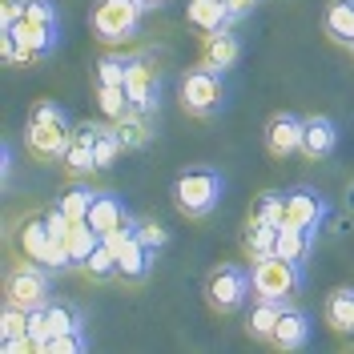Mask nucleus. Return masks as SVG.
Returning <instances> with one entry per match:
<instances>
[{
    "instance_id": "obj_40",
    "label": "nucleus",
    "mask_w": 354,
    "mask_h": 354,
    "mask_svg": "<svg viewBox=\"0 0 354 354\" xmlns=\"http://www.w3.org/2000/svg\"><path fill=\"white\" fill-rule=\"evenodd\" d=\"M351 57H354V41H351Z\"/></svg>"
},
{
    "instance_id": "obj_31",
    "label": "nucleus",
    "mask_w": 354,
    "mask_h": 354,
    "mask_svg": "<svg viewBox=\"0 0 354 354\" xmlns=\"http://www.w3.org/2000/svg\"><path fill=\"white\" fill-rule=\"evenodd\" d=\"M93 198H97V189H88V185H73V189H65L61 194V209H65L73 221H85L88 218V209H93Z\"/></svg>"
},
{
    "instance_id": "obj_13",
    "label": "nucleus",
    "mask_w": 354,
    "mask_h": 354,
    "mask_svg": "<svg viewBox=\"0 0 354 354\" xmlns=\"http://www.w3.org/2000/svg\"><path fill=\"white\" fill-rule=\"evenodd\" d=\"M338 149V121L326 113H310L306 133H302V157L306 161H326Z\"/></svg>"
},
{
    "instance_id": "obj_10",
    "label": "nucleus",
    "mask_w": 354,
    "mask_h": 354,
    "mask_svg": "<svg viewBox=\"0 0 354 354\" xmlns=\"http://www.w3.org/2000/svg\"><path fill=\"white\" fill-rule=\"evenodd\" d=\"M326 218H330L326 194H318L314 185H294V189H286V221H298L306 230H322Z\"/></svg>"
},
{
    "instance_id": "obj_26",
    "label": "nucleus",
    "mask_w": 354,
    "mask_h": 354,
    "mask_svg": "<svg viewBox=\"0 0 354 354\" xmlns=\"http://www.w3.org/2000/svg\"><path fill=\"white\" fill-rule=\"evenodd\" d=\"M53 230H48V221L44 218H32V221H24V230H21V250H24V258H37V262H44V254L53 250Z\"/></svg>"
},
{
    "instance_id": "obj_14",
    "label": "nucleus",
    "mask_w": 354,
    "mask_h": 354,
    "mask_svg": "<svg viewBox=\"0 0 354 354\" xmlns=\"http://www.w3.org/2000/svg\"><path fill=\"white\" fill-rule=\"evenodd\" d=\"M238 61H242V37H238L234 28H221V32H214V37H205V48H201L198 65L214 68V73L225 77Z\"/></svg>"
},
{
    "instance_id": "obj_17",
    "label": "nucleus",
    "mask_w": 354,
    "mask_h": 354,
    "mask_svg": "<svg viewBox=\"0 0 354 354\" xmlns=\"http://www.w3.org/2000/svg\"><path fill=\"white\" fill-rule=\"evenodd\" d=\"M129 205L121 201V194H113V189H97V198H93V209H88V225L105 238L113 230H121L125 221H129Z\"/></svg>"
},
{
    "instance_id": "obj_5",
    "label": "nucleus",
    "mask_w": 354,
    "mask_h": 354,
    "mask_svg": "<svg viewBox=\"0 0 354 354\" xmlns=\"http://www.w3.org/2000/svg\"><path fill=\"white\" fill-rule=\"evenodd\" d=\"M254 298V270L242 262H221L205 278V302L214 314H238Z\"/></svg>"
},
{
    "instance_id": "obj_12",
    "label": "nucleus",
    "mask_w": 354,
    "mask_h": 354,
    "mask_svg": "<svg viewBox=\"0 0 354 354\" xmlns=\"http://www.w3.org/2000/svg\"><path fill=\"white\" fill-rule=\"evenodd\" d=\"M310 338H314V318H310V310L286 302L282 318H278V330L270 338V346H274V351H306Z\"/></svg>"
},
{
    "instance_id": "obj_3",
    "label": "nucleus",
    "mask_w": 354,
    "mask_h": 354,
    "mask_svg": "<svg viewBox=\"0 0 354 354\" xmlns=\"http://www.w3.org/2000/svg\"><path fill=\"white\" fill-rule=\"evenodd\" d=\"M225 198V177L209 165H194V169H181L174 177V205L181 218L201 221L209 218Z\"/></svg>"
},
{
    "instance_id": "obj_36",
    "label": "nucleus",
    "mask_w": 354,
    "mask_h": 354,
    "mask_svg": "<svg viewBox=\"0 0 354 354\" xmlns=\"http://www.w3.org/2000/svg\"><path fill=\"white\" fill-rule=\"evenodd\" d=\"M24 17V0H4L0 4V28H12Z\"/></svg>"
},
{
    "instance_id": "obj_24",
    "label": "nucleus",
    "mask_w": 354,
    "mask_h": 354,
    "mask_svg": "<svg viewBox=\"0 0 354 354\" xmlns=\"http://www.w3.org/2000/svg\"><path fill=\"white\" fill-rule=\"evenodd\" d=\"M113 125H117V133H121V145H125V149H141V145L153 141V113L129 109L125 117H117Z\"/></svg>"
},
{
    "instance_id": "obj_19",
    "label": "nucleus",
    "mask_w": 354,
    "mask_h": 354,
    "mask_svg": "<svg viewBox=\"0 0 354 354\" xmlns=\"http://www.w3.org/2000/svg\"><path fill=\"white\" fill-rule=\"evenodd\" d=\"M282 310H286L282 298H258V294H254V306L245 310V334H250L254 342H270L274 330H278Z\"/></svg>"
},
{
    "instance_id": "obj_6",
    "label": "nucleus",
    "mask_w": 354,
    "mask_h": 354,
    "mask_svg": "<svg viewBox=\"0 0 354 354\" xmlns=\"http://www.w3.org/2000/svg\"><path fill=\"white\" fill-rule=\"evenodd\" d=\"M53 274L57 270H48L37 258L21 262L17 270H8V278H4V302H17L24 310H37L44 302H53Z\"/></svg>"
},
{
    "instance_id": "obj_21",
    "label": "nucleus",
    "mask_w": 354,
    "mask_h": 354,
    "mask_svg": "<svg viewBox=\"0 0 354 354\" xmlns=\"http://www.w3.org/2000/svg\"><path fill=\"white\" fill-rule=\"evenodd\" d=\"M322 322L334 334H354V286H338L322 302Z\"/></svg>"
},
{
    "instance_id": "obj_22",
    "label": "nucleus",
    "mask_w": 354,
    "mask_h": 354,
    "mask_svg": "<svg viewBox=\"0 0 354 354\" xmlns=\"http://www.w3.org/2000/svg\"><path fill=\"white\" fill-rule=\"evenodd\" d=\"M322 32H326L334 44L351 48V41H354V0H330V4H326V12H322Z\"/></svg>"
},
{
    "instance_id": "obj_33",
    "label": "nucleus",
    "mask_w": 354,
    "mask_h": 354,
    "mask_svg": "<svg viewBox=\"0 0 354 354\" xmlns=\"http://www.w3.org/2000/svg\"><path fill=\"white\" fill-rule=\"evenodd\" d=\"M44 354H81L88 351V334L85 330H68V334H57V338H48L41 346Z\"/></svg>"
},
{
    "instance_id": "obj_18",
    "label": "nucleus",
    "mask_w": 354,
    "mask_h": 354,
    "mask_svg": "<svg viewBox=\"0 0 354 354\" xmlns=\"http://www.w3.org/2000/svg\"><path fill=\"white\" fill-rule=\"evenodd\" d=\"M117 262H121V274H117V278H125L129 286H137V282H145V278L153 274L157 254H153V250H149L145 242H141L137 234H133L129 242L117 250Z\"/></svg>"
},
{
    "instance_id": "obj_20",
    "label": "nucleus",
    "mask_w": 354,
    "mask_h": 354,
    "mask_svg": "<svg viewBox=\"0 0 354 354\" xmlns=\"http://www.w3.org/2000/svg\"><path fill=\"white\" fill-rule=\"evenodd\" d=\"M314 245H318V230H306V225H298V221H282V225H278V250H274V254L306 266L310 254H314Z\"/></svg>"
},
{
    "instance_id": "obj_7",
    "label": "nucleus",
    "mask_w": 354,
    "mask_h": 354,
    "mask_svg": "<svg viewBox=\"0 0 354 354\" xmlns=\"http://www.w3.org/2000/svg\"><path fill=\"white\" fill-rule=\"evenodd\" d=\"M302 286H306L302 262H290L282 254H270L262 262H254V294L258 298H282V302H290L294 294H302Z\"/></svg>"
},
{
    "instance_id": "obj_38",
    "label": "nucleus",
    "mask_w": 354,
    "mask_h": 354,
    "mask_svg": "<svg viewBox=\"0 0 354 354\" xmlns=\"http://www.w3.org/2000/svg\"><path fill=\"white\" fill-rule=\"evenodd\" d=\"M141 4H145V12H157V8H165L169 0H141Z\"/></svg>"
},
{
    "instance_id": "obj_39",
    "label": "nucleus",
    "mask_w": 354,
    "mask_h": 354,
    "mask_svg": "<svg viewBox=\"0 0 354 354\" xmlns=\"http://www.w3.org/2000/svg\"><path fill=\"white\" fill-rule=\"evenodd\" d=\"M346 205H351V214H354V181L346 185Z\"/></svg>"
},
{
    "instance_id": "obj_8",
    "label": "nucleus",
    "mask_w": 354,
    "mask_h": 354,
    "mask_svg": "<svg viewBox=\"0 0 354 354\" xmlns=\"http://www.w3.org/2000/svg\"><path fill=\"white\" fill-rule=\"evenodd\" d=\"M221 105H225V85H221V73L214 68H189L185 77H181V109L189 113V117H218Z\"/></svg>"
},
{
    "instance_id": "obj_1",
    "label": "nucleus",
    "mask_w": 354,
    "mask_h": 354,
    "mask_svg": "<svg viewBox=\"0 0 354 354\" xmlns=\"http://www.w3.org/2000/svg\"><path fill=\"white\" fill-rule=\"evenodd\" d=\"M73 121L68 113L57 105V101H37V109L28 113V129H24V141H28V153L37 161H61L73 145Z\"/></svg>"
},
{
    "instance_id": "obj_35",
    "label": "nucleus",
    "mask_w": 354,
    "mask_h": 354,
    "mask_svg": "<svg viewBox=\"0 0 354 354\" xmlns=\"http://www.w3.org/2000/svg\"><path fill=\"white\" fill-rule=\"evenodd\" d=\"M137 238L157 254V250H165V245H169V230H165L161 221H137Z\"/></svg>"
},
{
    "instance_id": "obj_23",
    "label": "nucleus",
    "mask_w": 354,
    "mask_h": 354,
    "mask_svg": "<svg viewBox=\"0 0 354 354\" xmlns=\"http://www.w3.org/2000/svg\"><path fill=\"white\" fill-rule=\"evenodd\" d=\"M242 250L250 262H262L278 250V225H270L262 218H250L245 221V234H242Z\"/></svg>"
},
{
    "instance_id": "obj_30",
    "label": "nucleus",
    "mask_w": 354,
    "mask_h": 354,
    "mask_svg": "<svg viewBox=\"0 0 354 354\" xmlns=\"http://www.w3.org/2000/svg\"><path fill=\"white\" fill-rule=\"evenodd\" d=\"M125 145H121V133H117V125H101V133H97V141H93V153H97V169H113V161H117V153H121Z\"/></svg>"
},
{
    "instance_id": "obj_16",
    "label": "nucleus",
    "mask_w": 354,
    "mask_h": 354,
    "mask_svg": "<svg viewBox=\"0 0 354 354\" xmlns=\"http://www.w3.org/2000/svg\"><path fill=\"white\" fill-rule=\"evenodd\" d=\"M185 21H189V28H198L205 37H214L221 28H234L238 24L225 0H189L185 4Z\"/></svg>"
},
{
    "instance_id": "obj_27",
    "label": "nucleus",
    "mask_w": 354,
    "mask_h": 354,
    "mask_svg": "<svg viewBox=\"0 0 354 354\" xmlns=\"http://www.w3.org/2000/svg\"><path fill=\"white\" fill-rule=\"evenodd\" d=\"M97 245H101V234L88 225V218L85 221H73V230L65 234V250H68V258H73V266H81Z\"/></svg>"
},
{
    "instance_id": "obj_4",
    "label": "nucleus",
    "mask_w": 354,
    "mask_h": 354,
    "mask_svg": "<svg viewBox=\"0 0 354 354\" xmlns=\"http://www.w3.org/2000/svg\"><path fill=\"white\" fill-rule=\"evenodd\" d=\"M145 21V4L141 0H97L93 4V37L101 44H129L141 32Z\"/></svg>"
},
{
    "instance_id": "obj_28",
    "label": "nucleus",
    "mask_w": 354,
    "mask_h": 354,
    "mask_svg": "<svg viewBox=\"0 0 354 354\" xmlns=\"http://www.w3.org/2000/svg\"><path fill=\"white\" fill-rule=\"evenodd\" d=\"M129 65L133 57H125V53H105L97 61V85H125L129 81Z\"/></svg>"
},
{
    "instance_id": "obj_9",
    "label": "nucleus",
    "mask_w": 354,
    "mask_h": 354,
    "mask_svg": "<svg viewBox=\"0 0 354 354\" xmlns=\"http://www.w3.org/2000/svg\"><path fill=\"white\" fill-rule=\"evenodd\" d=\"M125 88H129V101L133 109L141 113H161V73H157L153 57H145V53H137L129 65V81H125Z\"/></svg>"
},
{
    "instance_id": "obj_37",
    "label": "nucleus",
    "mask_w": 354,
    "mask_h": 354,
    "mask_svg": "<svg viewBox=\"0 0 354 354\" xmlns=\"http://www.w3.org/2000/svg\"><path fill=\"white\" fill-rule=\"evenodd\" d=\"M230 4V12H234V21H242V17H250V8L258 4V0H225Z\"/></svg>"
},
{
    "instance_id": "obj_2",
    "label": "nucleus",
    "mask_w": 354,
    "mask_h": 354,
    "mask_svg": "<svg viewBox=\"0 0 354 354\" xmlns=\"http://www.w3.org/2000/svg\"><path fill=\"white\" fill-rule=\"evenodd\" d=\"M17 41L24 48V65L28 61H48L61 48V12L53 0H24V17L12 24Z\"/></svg>"
},
{
    "instance_id": "obj_29",
    "label": "nucleus",
    "mask_w": 354,
    "mask_h": 354,
    "mask_svg": "<svg viewBox=\"0 0 354 354\" xmlns=\"http://www.w3.org/2000/svg\"><path fill=\"white\" fill-rule=\"evenodd\" d=\"M97 105H101V113H105L109 121L125 117V113L133 109L129 88H125V85H97Z\"/></svg>"
},
{
    "instance_id": "obj_32",
    "label": "nucleus",
    "mask_w": 354,
    "mask_h": 354,
    "mask_svg": "<svg viewBox=\"0 0 354 354\" xmlns=\"http://www.w3.org/2000/svg\"><path fill=\"white\" fill-rule=\"evenodd\" d=\"M254 218L270 221V225H282V221H286V189H266L262 198H258Z\"/></svg>"
},
{
    "instance_id": "obj_15",
    "label": "nucleus",
    "mask_w": 354,
    "mask_h": 354,
    "mask_svg": "<svg viewBox=\"0 0 354 354\" xmlns=\"http://www.w3.org/2000/svg\"><path fill=\"white\" fill-rule=\"evenodd\" d=\"M97 133H101V125H77V133H73V145H68V153L61 157V165H65V174L73 177V181H81V177H88L97 169V153H93Z\"/></svg>"
},
{
    "instance_id": "obj_25",
    "label": "nucleus",
    "mask_w": 354,
    "mask_h": 354,
    "mask_svg": "<svg viewBox=\"0 0 354 354\" xmlns=\"http://www.w3.org/2000/svg\"><path fill=\"white\" fill-rule=\"evenodd\" d=\"M77 270L85 274L88 282H113V278L121 274V262H117V250H113L105 238H101V245H97V250L88 254L85 262L77 266Z\"/></svg>"
},
{
    "instance_id": "obj_11",
    "label": "nucleus",
    "mask_w": 354,
    "mask_h": 354,
    "mask_svg": "<svg viewBox=\"0 0 354 354\" xmlns=\"http://www.w3.org/2000/svg\"><path fill=\"white\" fill-rule=\"evenodd\" d=\"M302 133H306V117H298V113H274L266 121V149H270V157L302 153Z\"/></svg>"
},
{
    "instance_id": "obj_34",
    "label": "nucleus",
    "mask_w": 354,
    "mask_h": 354,
    "mask_svg": "<svg viewBox=\"0 0 354 354\" xmlns=\"http://www.w3.org/2000/svg\"><path fill=\"white\" fill-rule=\"evenodd\" d=\"M28 330V310L17 306V302H4V314H0V342L4 338H17V334Z\"/></svg>"
}]
</instances>
